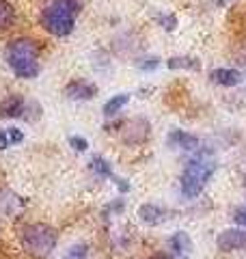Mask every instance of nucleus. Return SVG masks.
I'll return each instance as SVG.
<instances>
[{"mask_svg":"<svg viewBox=\"0 0 246 259\" xmlns=\"http://www.w3.org/2000/svg\"><path fill=\"white\" fill-rule=\"evenodd\" d=\"M82 11V0H48L39 13V24L52 37H69Z\"/></svg>","mask_w":246,"mask_h":259,"instance_id":"nucleus-1","label":"nucleus"},{"mask_svg":"<svg viewBox=\"0 0 246 259\" xmlns=\"http://www.w3.org/2000/svg\"><path fill=\"white\" fill-rule=\"evenodd\" d=\"M210 80L218 87H237L244 82V74L231 67H218L210 74Z\"/></svg>","mask_w":246,"mask_h":259,"instance_id":"nucleus-10","label":"nucleus"},{"mask_svg":"<svg viewBox=\"0 0 246 259\" xmlns=\"http://www.w3.org/2000/svg\"><path fill=\"white\" fill-rule=\"evenodd\" d=\"M39 54H41V48L35 39L20 37V39H13L7 46L5 59H7V65L11 67V71L15 74V78L32 80L41 74Z\"/></svg>","mask_w":246,"mask_h":259,"instance_id":"nucleus-2","label":"nucleus"},{"mask_svg":"<svg viewBox=\"0 0 246 259\" xmlns=\"http://www.w3.org/2000/svg\"><path fill=\"white\" fill-rule=\"evenodd\" d=\"M87 250H89L87 244H76V246H71L67 250V255H65L63 259H87Z\"/></svg>","mask_w":246,"mask_h":259,"instance_id":"nucleus-16","label":"nucleus"},{"mask_svg":"<svg viewBox=\"0 0 246 259\" xmlns=\"http://www.w3.org/2000/svg\"><path fill=\"white\" fill-rule=\"evenodd\" d=\"M26 112V100L20 93H11L0 102V119H18Z\"/></svg>","mask_w":246,"mask_h":259,"instance_id":"nucleus-7","label":"nucleus"},{"mask_svg":"<svg viewBox=\"0 0 246 259\" xmlns=\"http://www.w3.org/2000/svg\"><path fill=\"white\" fill-rule=\"evenodd\" d=\"M214 173H216L214 160L203 158V156L190 160L186 164L184 173H182V184H179L182 186V194L188 201L196 199L205 190V186H208V182L212 180V175Z\"/></svg>","mask_w":246,"mask_h":259,"instance_id":"nucleus-4","label":"nucleus"},{"mask_svg":"<svg viewBox=\"0 0 246 259\" xmlns=\"http://www.w3.org/2000/svg\"><path fill=\"white\" fill-rule=\"evenodd\" d=\"M216 246L223 253H233V250H242L246 248V227L244 229H237V227H231V229H225L216 236Z\"/></svg>","mask_w":246,"mask_h":259,"instance_id":"nucleus-5","label":"nucleus"},{"mask_svg":"<svg viewBox=\"0 0 246 259\" xmlns=\"http://www.w3.org/2000/svg\"><path fill=\"white\" fill-rule=\"evenodd\" d=\"M128 102H130V95L128 93H119V95L110 97V100L104 104V115L106 117H114L117 112H121L123 108L128 106Z\"/></svg>","mask_w":246,"mask_h":259,"instance_id":"nucleus-13","label":"nucleus"},{"mask_svg":"<svg viewBox=\"0 0 246 259\" xmlns=\"http://www.w3.org/2000/svg\"><path fill=\"white\" fill-rule=\"evenodd\" d=\"M233 221L240 225V227H246V205L235 209V212H233Z\"/></svg>","mask_w":246,"mask_h":259,"instance_id":"nucleus-20","label":"nucleus"},{"mask_svg":"<svg viewBox=\"0 0 246 259\" xmlns=\"http://www.w3.org/2000/svg\"><path fill=\"white\" fill-rule=\"evenodd\" d=\"M167 143L173 149H182V151H196L201 147L199 136H194L190 132H184V130H173V132L167 136Z\"/></svg>","mask_w":246,"mask_h":259,"instance_id":"nucleus-8","label":"nucleus"},{"mask_svg":"<svg viewBox=\"0 0 246 259\" xmlns=\"http://www.w3.org/2000/svg\"><path fill=\"white\" fill-rule=\"evenodd\" d=\"M160 65V59L158 56H149V59H145V63H141V69L143 71H151V69H155Z\"/></svg>","mask_w":246,"mask_h":259,"instance_id":"nucleus-19","label":"nucleus"},{"mask_svg":"<svg viewBox=\"0 0 246 259\" xmlns=\"http://www.w3.org/2000/svg\"><path fill=\"white\" fill-rule=\"evenodd\" d=\"M15 20H18L15 7L9 3V0H0V32L13 28Z\"/></svg>","mask_w":246,"mask_h":259,"instance_id":"nucleus-12","label":"nucleus"},{"mask_svg":"<svg viewBox=\"0 0 246 259\" xmlns=\"http://www.w3.org/2000/svg\"><path fill=\"white\" fill-rule=\"evenodd\" d=\"M95 95H97V87L93 82H87V80H71L65 87V97H69L73 102H89Z\"/></svg>","mask_w":246,"mask_h":259,"instance_id":"nucleus-6","label":"nucleus"},{"mask_svg":"<svg viewBox=\"0 0 246 259\" xmlns=\"http://www.w3.org/2000/svg\"><path fill=\"white\" fill-rule=\"evenodd\" d=\"M167 67L169 69H199L201 65L192 56H171L167 61Z\"/></svg>","mask_w":246,"mask_h":259,"instance_id":"nucleus-14","label":"nucleus"},{"mask_svg":"<svg viewBox=\"0 0 246 259\" xmlns=\"http://www.w3.org/2000/svg\"><path fill=\"white\" fill-rule=\"evenodd\" d=\"M9 136H7V130H0V151H3V149H7V147H9Z\"/></svg>","mask_w":246,"mask_h":259,"instance_id":"nucleus-22","label":"nucleus"},{"mask_svg":"<svg viewBox=\"0 0 246 259\" xmlns=\"http://www.w3.org/2000/svg\"><path fill=\"white\" fill-rule=\"evenodd\" d=\"M136 216L141 218V223L149 225V227H158V225L169 221V212L164 207L155 205V203H143L141 207H138Z\"/></svg>","mask_w":246,"mask_h":259,"instance_id":"nucleus-9","label":"nucleus"},{"mask_svg":"<svg viewBox=\"0 0 246 259\" xmlns=\"http://www.w3.org/2000/svg\"><path fill=\"white\" fill-rule=\"evenodd\" d=\"M7 136H9V143L11 145H20L24 141V132L18 127H7Z\"/></svg>","mask_w":246,"mask_h":259,"instance_id":"nucleus-18","label":"nucleus"},{"mask_svg":"<svg viewBox=\"0 0 246 259\" xmlns=\"http://www.w3.org/2000/svg\"><path fill=\"white\" fill-rule=\"evenodd\" d=\"M162 24H164V28H167V30H175V26H177V18H175V15H167V18L162 20Z\"/></svg>","mask_w":246,"mask_h":259,"instance_id":"nucleus-21","label":"nucleus"},{"mask_svg":"<svg viewBox=\"0 0 246 259\" xmlns=\"http://www.w3.org/2000/svg\"><path fill=\"white\" fill-rule=\"evenodd\" d=\"M22 248L28 255L37 259H46L48 255H52V250L56 248L59 242V233L54 227L46 223H30L22 229Z\"/></svg>","mask_w":246,"mask_h":259,"instance_id":"nucleus-3","label":"nucleus"},{"mask_svg":"<svg viewBox=\"0 0 246 259\" xmlns=\"http://www.w3.org/2000/svg\"><path fill=\"white\" fill-rule=\"evenodd\" d=\"M69 145L73 151H87L89 149V141L85 139V136H69Z\"/></svg>","mask_w":246,"mask_h":259,"instance_id":"nucleus-17","label":"nucleus"},{"mask_svg":"<svg viewBox=\"0 0 246 259\" xmlns=\"http://www.w3.org/2000/svg\"><path fill=\"white\" fill-rule=\"evenodd\" d=\"M218 3H220V5H225V3H227V0H218Z\"/></svg>","mask_w":246,"mask_h":259,"instance_id":"nucleus-23","label":"nucleus"},{"mask_svg":"<svg viewBox=\"0 0 246 259\" xmlns=\"http://www.w3.org/2000/svg\"><path fill=\"white\" fill-rule=\"evenodd\" d=\"M91 171L97 175V177H108V180H114V173H112V166L108 160H104L100 156H95L91 160Z\"/></svg>","mask_w":246,"mask_h":259,"instance_id":"nucleus-15","label":"nucleus"},{"mask_svg":"<svg viewBox=\"0 0 246 259\" xmlns=\"http://www.w3.org/2000/svg\"><path fill=\"white\" fill-rule=\"evenodd\" d=\"M169 248H171V253H173L175 257H188L192 253V240H190V236H188L186 231H177V233H173L171 236V240H169Z\"/></svg>","mask_w":246,"mask_h":259,"instance_id":"nucleus-11","label":"nucleus"}]
</instances>
